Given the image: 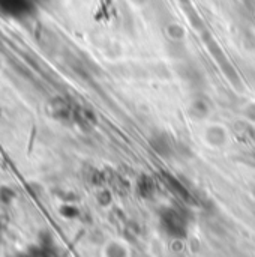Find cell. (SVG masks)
Returning <instances> with one entry per match:
<instances>
[{
  "label": "cell",
  "instance_id": "6da1fadb",
  "mask_svg": "<svg viewBox=\"0 0 255 257\" xmlns=\"http://www.w3.org/2000/svg\"><path fill=\"white\" fill-rule=\"evenodd\" d=\"M164 221H165V226L168 227V230L174 235H182L183 233V221L182 218L179 217V214H174V212H168L165 217H164Z\"/></svg>",
  "mask_w": 255,
  "mask_h": 257
},
{
  "label": "cell",
  "instance_id": "7a4b0ae2",
  "mask_svg": "<svg viewBox=\"0 0 255 257\" xmlns=\"http://www.w3.org/2000/svg\"><path fill=\"white\" fill-rule=\"evenodd\" d=\"M167 182H168V185H171V188H173V190H176L174 193H177L183 200H189V193L185 190V187H182L177 181H174V178L167 176Z\"/></svg>",
  "mask_w": 255,
  "mask_h": 257
}]
</instances>
